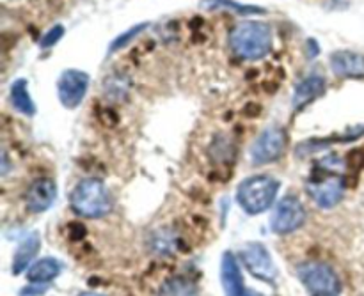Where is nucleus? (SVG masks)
I'll use <instances>...</instances> for the list:
<instances>
[{"mask_svg": "<svg viewBox=\"0 0 364 296\" xmlns=\"http://www.w3.org/2000/svg\"><path fill=\"white\" fill-rule=\"evenodd\" d=\"M230 46L240 59H263L272 50V28L263 21H242L231 31Z\"/></svg>", "mask_w": 364, "mask_h": 296, "instance_id": "f257e3e1", "label": "nucleus"}, {"mask_svg": "<svg viewBox=\"0 0 364 296\" xmlns=\"http://www.w3.org/2000/svg\"><path fill=\"white\" fill-rule=\"evenodd\" d=\"M70 208L84 219H102L114 208V199L105 183L96 177L82 180L70 194Z\"/></svg>", "mask_w": 364, "mask_h": 296, "instance_id": "f03ea898", "label": "nucleus"}, {"mask_svg": "<svg viewBox=\"0 0 364 296\" xmlns=\"http://www.w3.org/2000/svg\"><path fill=\"white\" fill-rule=\"evenodd\" d=\"M277 192H279V181L262 174L242 181L237 192V201L245 213L259 215L274 204Z\"/></svg>", "mask_w": 364, "mask_h": 296, "instance_id": "7ed1b4c3", "label": "nucleus"}, {"mask_svg": "<svg viewBox=\"0 0 364 296\" xmlns=\"http://www.w3.org/2000/svg\"><path fill=\"white\" fill-rule=\"evenodd\" d=\"M297 275L311 296H338L341 293L340 277L326 263H302L297 266Z\"/></svg>", "mask_w": 364, "mask_h": 296, "instance_id": "20e7f679", "label": "nucleus"}, {"mask_svg": "<svg viewBox=\"0 0 364 296\" xmlns=\"http://www.w3.org/2000/svg\"><path fill=\"white\" fill-rule=\"evenodd\" d=\"M306 190L318 208L331 209L340 204L341 199H343L345 181L334 172L320 174V176L316 174L306 183Z\"/></svg>", "mask_w": 364, "mask_h": 296, "instance_id": "39448f33", "label": "nucleus"}, {"mask_svg": "<svg viewBox=\"0 0 364 296\" xmlns=\"http://www.w3.org/2000/svg\"><path fill=\"white\" fill-rule=\"evenodd\" d=\"M287 142L288 137L283 128H269L251 146V151H249L251 163L267 165V163L277 162L287 149Z\"/></svg>", "mask_w": 364, "mask_h": 296, "instance_id": "423d86ee", "label": "nucleus"}, {"mask_svg": "<svg viewBox=\"0 0 364 296\" xmlns=\"http://www.w3.org/2000/svg\"><path fill=\"white\" fill-rule=\"evenodd\" d=\"M242 265L249 273L263 283L272 284L277 277V268L274 265L272 254L263 243H247L240 251Z\"/></svg>", "mask_w": 364, "mask_h": 296, "instance_id": "0eeeda50", "label": "nucleus"}, {"mask_svg": "<svg viewBox=\"0 0 364 296\" xmlns=\"http://www.w3.org/2000/svg\"><path fill=\"white\" fill-rule=\"evenodd\" d=\"M306 222L304 204L295 195H287L279 201L276 212H274L270 226L277 234H290L301 229Z\"/></svg>", "mask_w": 364, "mask_h": 296, "instance_id": "6e6552de", "label": "nucleus"}, {"mask_svg": "<svg viewBox=\"0 0 364 296\" xmlns=\"http://www.w3.org/2000/svg\"><path fill=\"white\" fill-rule=\"evenodd\" d=\"M89 89V75L80 70H66L57 82V94L66 109H77Z\"/></svg>", "mask_w": 364, "mask_h": 296, "instance_id": "1a4fd4ad", "label": "nucleus"}, {"mask_svg": "<svg viewBox=\"0 0 364 296\" xmlns=\"http://www.w3.org/2000/svg\"><path fill=\"white\" fill-rule=\"evenodd\" d=\"M57 197V185L50 177H41L36 180L28 187L27 195H25V204L31 213H43L53 204Z\"/></svg>", "mask_w": 364, "mask_h": 296, "instance_id": "9d476101", "label": "nucleus"}, {"mask_svg": "<svg viewBox=\"0 0 364 296\" xmlns=\"http://www.w3.org/2000/svg\"><path fill=\"white\" fill-rule=\"evenodd\" d=\"M220 283H223V290L226 296H237L245 290L244 275H242L238 259L231 252H226L223 256V263H220Z\"/></svg>", "mask_w": 364, "mask_h": 296, "instance_id": "9b49d317", "label": "nucleus"}, {"mask_svg": "<svg viewBox=\"0 0 364 296\" xmlns=\"http://www.w3.org/2000/svg\"><path fill=\"white\" fill-rule=\"evenodd\" d=\"M331 67L341 78H361L364 77V55L350 50H341L333 53Z\"/></svg>", "mask_w": 364, "mask_h": 296, "instance_id": "f8f14e48", "label": "nucleus"}, {"mask_svg": "<svg viewBox=\"0 0 364 296\" xmlns=\"http://www.w3.org/2000/svg\"><path fill=\"white\" fill-rule=\"evenodd\" d=\"M326 92V80L322 77H308L295 87L294 109L301 110Z\"/></svg>", "mask_w": 364, "mask_h": 296, "instance_id": "ddd939ff", "label": "nucleus"}, {"mask_svg": "<svg viewBox=\"0 0 364 296\" xmlns=\"http://www.w3.org/2000/svg\"><path fill=\"white\" fill-rule=\"evenodd\" d=\"M41 247V241H39L38 234H28L18 245L16 252L13 256V273L14 275H20L21 272L28 268V265L32 263V259L36 258V254L39 252Z\"/></svg>", "mask_w": 364, "mask_h": 296, "instance_id": "4468645a", "label": "nucleus"}, {"mask_svg": "<svg viewBox=\"0 0 364 296\" xmlns=\"http://www.w3.org/2000/svg\"><path fill=\"white\" fill-rule=\"evenodd\" d=\"M60 270H63V265H60L57 259H53V258L39 259L38 263H34L32 266H28L27 280L31 284L32 283L48 284L60 275Z\"/></svg>", "mask_w": 364, "mask_h": 296, "instance_id": "2eb2a0df", "label": "nucleus"}, {"mask_svg": "<svg viewBox=\"0 0 364 296\" xmlns=\"http://www.w3.org/2000/svg\"><path fill=\"white\" fill-rule=\"evenodd\" d=\"M159 296H199V291L191 279L174 275L164 280L159 290Z\"/></svg>", "mask_w": 364, "mask_h": 296, "instance_id": "dca6fc26", "label": "nucleus"}, {"mask_svg": "<svg viewBox=\"0 0 364 296\" xmlns=\"http://www.w3.org/2000/svg\"><path fill=\"white\" fill-rule=\"evenodd\" d=\"M11 103L23 116H34L36 114V105L32 102V96L25 80H16L11 85Z\"/></svg>", "mask_w": 364, "mask_h": 296, "instance_id": "f3484780", "label": "nucleus"}, {"mask_svg": "<svg viewBox=\"0 0 364 296\" xmlns=\"http://www.w3.org/2000/svg\"><path fill=\"white\" fill-rule=\"evenodd\" d=\"M176 245V236L173 233H169V231H160L159 234H155V240H153V247H155V251L159 254H173Z\"/></svg>", "mask_w": 364, "mask_h": 296, "instance_id": "a211bd4d", "label": "nucleus"}, {"mask_svg": "<svg viewBox=\"0 0 364 296\" xmlns=\"http://www.w3.org/2000/svg\"><path fill=\"white\" fill-rule=\"evenodd\" d=\"M63 34H64L63 25H55V27H52L48 32H46L45 35H43L41 46H43V48H50V46L57 45V41L63 38Z\"/></svg>", "mask_w": 364, "mask_h": 296, "instance_id": "6ab92c4d", "label": "nucleus"}, {"mask_svg": "<svg viewBox=\"0 0 364 296\" xmlns=\"http://www.w3.org/2000/svg\"><path fill=\"white\" fill-rule=\"evenodd\" d=\"M237 296H263V295H262V293H256V291L247 290V287H245V290L242 291V293H238Z\"/></svg>", "mask_w": 364, "mask_h": 296, "instance_id": "aec40b11", "label": "nucleus"}, {"mask_svg": "<svg viewBox=\"0 0 364 296\" xmlns=\"http://www.w3.org/2000/svg\"><path fill=\"white\" fill-rule=\"evenodd\" d=\"M78 296H105V295L95 293V291H84V293H80Z\"/></svg>", "mask_w": 364, "mask_h": 296, "instance_id": "412c9836", "label": "nucleus"}]
</instances>
